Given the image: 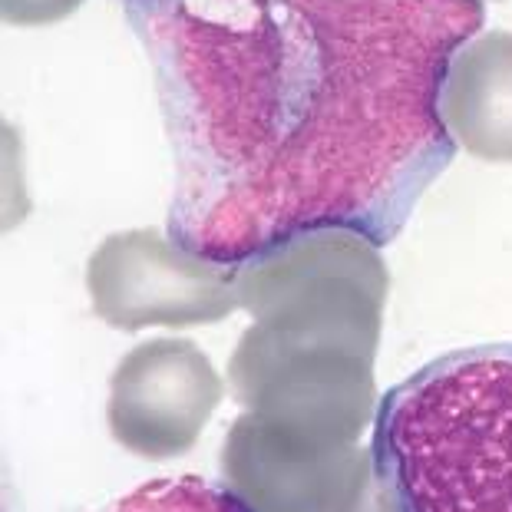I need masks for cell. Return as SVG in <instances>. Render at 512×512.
Wrapping results in <instances>:
<instances>
[{"mask_svg": "<svg viewBox=\"0 0 512 512\" xmlns=\"http://www.w3.org/2000/svg\"><path fill=\"white\" fill-rule=\"evenodd\" d=\"M176 189L169 238L242 265L314 228L377 248L450 169L440 116L479 0H123Z\"/></svg>", "mask_w": 512, "mask_h": 512, "instance_id": "1", "label": "cell"}, {"mask_svg": "<svg viewBox=\"0 0 512 512\" xmlns=\"http://www.w3.org/2000/svg\"><path fill=\"white\" fill-rule=\"evenodd\" d=\"M370 456L394 512H512V344L446 351L390 387Z\"/></svg>", "mask_w": 512, "mask_h": 512, "instance_id": "2", "label": "cell"}, {"mask_svg": "<svg viewBox=\"0 0 512 512\" xmlns=\"http://www.w3.org/2000/svg\"><path fill=\"white\" fill-rule=\"evenodd\" d=\"M228 390L281 443L331 453L377 417L374 354L334 337L252 324L228 361Z\"/></svg>", "mask_w": 512, "mask_h": 512, "instance_id": "3", "label": "cell"}, {"mask_svg": "<svg viewBox=\"0 0 512 512\" xmlns=\"http://www.w3.org/2000/svg\"><path fill=\"white\" fill-rule=\"evenodd\" d=\"M390 275L370 238L314 228L235 265L238 308L265 328L347 341L377 354Z\"/></svg>", "mask_w": 512, "mask_h": 512, "instance_id": "4", "label": "cell"}, {"mask_svg": "<svg viewBox=\"0 0 512 512\" xmlns=\"http://www.w3.org/2000/svg\"><path fill=\"white\" fill-rule=\"evenodd\" d=\"M96 318L119 331L195 328L238 308L235 268L185 252L156 228L116 232L86 265Z\"/></svg>", "mask_w": 512, "mask_h": 512, "instance_id": "5", "label": "cell"}, {"mask_svg": "<svg viewBox=\"0 0 512 512\" xmlns=\"http://www.w3.org/2000/svg\"><path fill=\"white\" fill-rule=\"evenodd\" d=\"M225 486L252 512H394L361 443L304 453L281 443L252 413L225 433Z\"/></svg>", "mask_w": 512, "mask_h": 512, "instance_id": "6", "label": "cell"}, {"mask_svg": "<svg viewBox=\"0 0 512 512\" xmlns=\"http://www.w3.org/2000/svg\"><path fill=\"white\" fill-rule=\"evenodd\" d=\"M222 397V377L199 347L182 337H159L116 364L106 423L123 450L143 460H172L192 450Z\"/></svg>", "mask_w": 512, "mask_h": 512, "instance_id": "7", "label": "cell"}, {"mask_svg": "<svg viewBox=\"0 0 512 512\" xmlns=\"http://www.w3.org/2000/svg\"><path fill=\"white\" fill-rule=\"evenodd\" d=\"M440 116L470 156L512 162V34L466 40L440 86Z\"/></svg>", "mask_w": 512, "mask_h": 512, "instance_id": "8", "label": "cell"}, {"mask_svg": "<svg viewBox=\"0 0 512 512\" xmlns=\"http://www.w3.org/2000/svg\"><path fill=\"white\" fill-rule=\"evenodd\" d=\"M103 512H252L228 486L202 476L152 479L133 493L119 496Z\"/></svg>", "mask_w": 512, "mask_h": 512, "instance_id": "9", "label": "cell"}, {"mask_svg": "<svg viewBox=\"0 0 512 512\" xmlns=\"http://www.w3.org/2000/svg\"><path fill=\"white\" fill-rule=\"evenodd\" d=\"M83 0H0L10 27H50L76 14Z\"/></svg>", "mask_w": 512, "mask_h": 512, "instance_id": "10", "label": "cell"}]
</instances>
